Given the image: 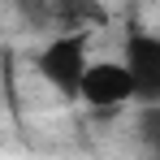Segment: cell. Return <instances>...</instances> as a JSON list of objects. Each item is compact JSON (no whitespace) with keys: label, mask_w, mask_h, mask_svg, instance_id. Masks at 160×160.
<instances>
[{"label":"cell","mask_w":160,"mask_h":160,"mask_svg":"<svg viewBox=\"0 0 160 160\" xmlns=\"http://www.w3.org/2000/svg\"><path fill=\"white\" fill-rule=\"evenodd\" d=\"M91 65L87 56V30H69V35H56L52 43L39 52V74L52 82L65 100L78 95V82H82V69Z\"/></svg>","instance_id":"1"},{"label":"cell","mask_w":160,"mask_h":160,"mask_svg":"<svg viewBox=\"0 0 160 160\" xmlns=\"http://www.w3.org/2000/svg\"><path fill=\"white\" fill-rule=\"evenodd\" d=\"M74 100H82L87 108H100V112H112V108H126L134 100V82L121 61H91L82 69Z\"/></svg>","instance_id":"2"},{"label":"cell","mask_w":160,"mask_h":160,"mask_svg":"<svg viewBox=\"0 0 160 160\" xmlns=\"http://www.w3.org/2000/svg\"><path fill=\"white\" fill-rule=\"evenodd\" d=\"M121 65H126V74H130V82H134V100L156 104L160 100V39L147 35V30L130 35Z\"/></svg>","instance_id":"3"},{"label":"cell","mask_w":160,"mask_h":160,"mask_svg":"<svg viewBox=\"0 0 160 160\" xmlns=\"http://www.w3.org/2000/svg\"><path fill=\"white\" fill-rule=\"evenodd\" d=\"M56 4H69V0H56Z\"/></svg>","instance_id":"4"}]
</instances>
